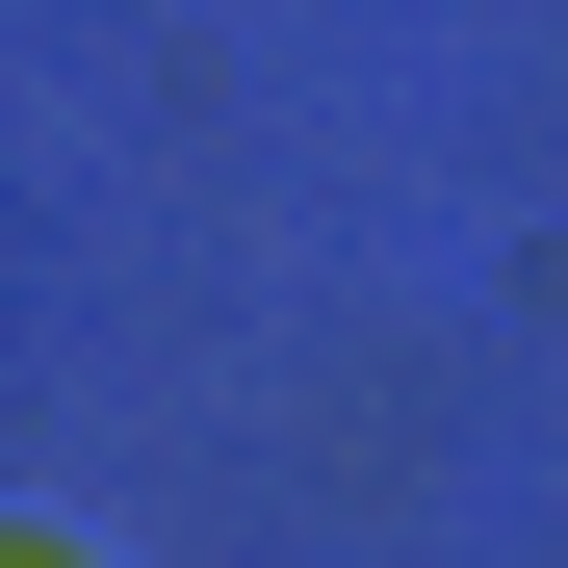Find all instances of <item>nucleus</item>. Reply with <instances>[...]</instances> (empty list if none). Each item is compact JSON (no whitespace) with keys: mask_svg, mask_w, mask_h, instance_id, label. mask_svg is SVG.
Instances as JSON below:
<instances>
[{"mask_svg":"<svg viewBox=\"0 0 568 568\" xmlns=\"http://www.w3.org/2000/svg\"><path fill=\"white\" fill-rule=\"evenodd\" d=\"M0 568H78V542H0Z\"/></svg>","mask_w":568,"mask_h":568,"instance_id":"obj_1","label":"nucleus"}]
</instances>
